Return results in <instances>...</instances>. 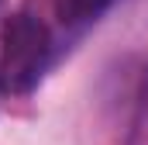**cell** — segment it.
<instances>
[{
    "instance_id": "obj_1",
    "label": "cell",
    "mask_w": 148,
    "mask_h": 145,
    "mask_svg": "<svg viewBox=\"0 0 148 145\" xmlns=\"http://www.w3.org/2000/svg\"><path fill=\"white\" fill-rule=\"evenodd\" d=\"M52 59V35L31 10L7 17L0 35V83L7 93H31Z\"/></svg>"
},
{
    "instance_id": "obj_2",
    "label": "cell",
    "mask_w": 148,
    "mask_h": 145,
    "mask_svg": "<svg viewBox=\"0 0 148 145\" xmlns=\"http://www.w3.org/2000/svg\"><path fill=\"white\" fill-rule=\"evenodd\" d=\"M114 0H55V14H59V21L62 24H90V21H97L107 7H110Z\"/></svg>"
},
{
    "instance_id": "obj_3",
    "label": "cell",
    "mask_w": 148,
    "mask_h": 145,
    "mask_svg": "<svg viewBox=\"0 0 148 145\" xmlns=\"http://www.w3.org/2000/svg\"><path fill=\"white\" fill-rule=\"evenodd\" d=\"M3 93H7V90H3V83H0V100H3Z\"/></svg>"
}]
</instances>
